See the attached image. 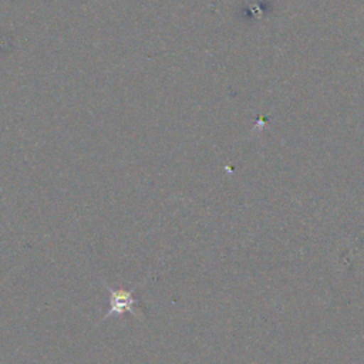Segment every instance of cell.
<instances>
[{
  "label": "cell",
  "mask_w": 364,
  "mask_h": 364,
  "mask_svg": "<svg viewBox=\"0 0 364 364\" xmlns=\"http://www.w3.org/2000/svg\"><path fill=\"white\" fill-rule=\"evenodd\" d=\"M108 293H109V309L107 310L105 316L102 320H105L109 316H121L124 313H131L134 316H138L135 306H136V299L134 297L132 290H125V289H111L105 284Z\"/></svg>",
  "instance_id": "6da1fadb"
}]
</instances>
